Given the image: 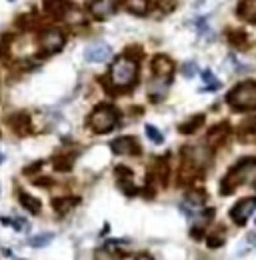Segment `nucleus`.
Returning a JSON list of instances; mask_svg holds the SVG:
<instances>
[{
  "mask_svg": "<svg viewBox=\"0 0 256 260\" xmlns=\"http://www.w3.org/2000/svg\"><path fill=\"white\" fill-rule=\"evenodd\" d=\"M202 80H204V82L208 84V86H206L204 90H210V92L218 90L220 86H222V84H220V80H216L214 76H212V72H210V70H204V72H202Z\"/></svg>",
  "mask_w": 256,
  "mask_h": 260,
  "instance_id": "obj_23",
  "label": "nucleus"
},
{
  "mask_svg": "<svg viewBox=\"0 0 256 260\" xmlns=\"http://www.w3.org/2000/svg\"><path fill=\"white\" fill-rule=\"evenodd\" d=\"M226 102L238 112L244 110H256V82L246 80L236 84L234 88L228 92Z\"/></svg>",
  "mask_w": 256,
  "mask_h": 260,
  "instance_id": "obj_2",
  "label": "nucleus"
},
{
  "mask_svg": "<svg viewBox=\"0 0 256 260\" xmlns=\"http://www.w3.org/2000/svg\"><path fill=\"white\" fill-rule=\"evenodd\" d=\"M146 134H148V138H150L154 144H162V142H164L162 132H160L156 126H152V124H146Z\"/></svg>",
  "mask_w": 256,
  "mask_h": 260,
  "instance_id": "obj_25",
  "label": "nucleus"
},
{
  "mask_svg": "<svg viewBox=\"0 0 256 260\" xmlns=\"http://www.w3.org/2000/svg\"><path fill=\"white\" fill-rule=\"evenodd\" d=\"M112 150H114L116 154H138L140 152V146H138V142L134 138L122 136V138H116L112 142Z\"/></svg>",
  "mask_w": 256,
  "mask_h": 260,
  "instance_id": "obj_10",
  "label": "nucleus"
},
{
  "mask_svg": "<svg viewBox=\"0 0 256 260\" xmlns=\"http://www.w3.org/2000/svg\"><path fill=\"white\" fill-rule=\"evenodd\" d=\"M228 42L234 46V48H238V50H246L250 46V42H248V34L244 30H230L228 32Z\"/></svg>",
  "mask_w": 256,
  "mask_h": 260,
  "instance_id": "obj_14",
  "label": "nucleus"
},
{
  "mask_svg": "<svg viewBox=\"0 0 256 260\" xmlns=\"http://www.w3.org/2000/svg\"><path fill=\"white\" fill-rule=\"evenodd\" d=\"M120 188L124 190V194H130V196H132V194H136L138 192V188L130 182V180H120Z\"/></svg>",
  "mask_w": 256,
  "mask_h": 260,
  "instance_id": "obj_28",
  "label": "nucleus"
},
{
  "mask_svg": "<svg viewBox=\"0 0 256 260\" xmlns=\"http://www.w3.org/2000/svg\"><path fill=\"white\" fill-rule=\"evenodd\" d=\"M38 184H40V186H50V184H52V180H50V178H40V180H38Z\"/></svg>",
  "mask_w": 256,
  "mask_h": 260,
  "instance_id": "obj_32",
  "label": "nucleus"
},
{
  "mask_svg": "<svg viewBox=\"0 0 256 260\" xmlns=\"http://www.w3.org/2000/svg\"><path fill=\"white\" fill-rule=\"evenodd\" d=\"M10 126H12V130H16V132H18L20 136H28V134H30V118L24 116V114L12 116Z\"/></svg>",
  "mask_w": 256,
  "mask_h": 260,
  "instance_id": "obj_15",
  "label": "nucleus"
},
{
  "mask_svg": "<svg viewBox=\"0 0 256 260\" xmlns=\"http://www.w3.org/2000/svg\"><path fill=\"white\" fill-rule=\"evenodd\" d=\"M78 202H80V198H76V196H70V198H54V200H52V208H54L58 214H64V212L72 210Z\"/></svg>",
  "mask_w": 256,
  "mask_h": 260,
  "instance_id": "obj_18",
  "label": "nucleus"
},
{
  "mask_svg": "<svg viewBox=\"0 0 256 260\" xmlns=\"http://www.w3.org/2000/svg\"><path fill=\"white\" fill-rule=\"evenodd\" d=\"M236 12H238L240 18L256 24V0H240Z\"/></svg>",
  "mask_w": 256,
  "mask_h": 260,
  "instance_id": "obj_13",
  "label": "nucleus"
},
{
  "mask_svg": "<svg viewBox=\"0 0 256 260\" xmlns=\"http://www.w3.org/2000/svg\"><path fill=\"white\" fill-rule=\"evenodd\" d=\"M248 180H256V158H244L234 166L228 174L224 176L222 184H220V192L222 194H232L238 188V184L248 182Z\"/></svg>",
  "mask_w": 256,
  "mask_h": 260,
  "instance_id": "obj_1",
  "label": "nucleus"
},
{
  "mask_svg": "<svg viewBox=\"0 0 256 260\" xmlns=\"http://www.w3.org/2000/svg\"><path fill=\"white\" fill-rule=\"evenodd\" d=\"M224 240H226V232H224V228L220 226L218 230H214L212 234H208L206 244H208V248H220V246L224 244Z\"/></svg>",
  "mask_w": 256,
  "mask_h": 260,
  "instance_id": "obj_19",
  "label": "nucleus"
},
{
  "mask_svg": "<svg viewBox=\"0 0 256 260\" xmlns=\"http://www.w3.org/2000/svg\"><path fill=\"white\" fill-rule=\"evenodd\" d=\"M254 206H256V198H242L234 204L230 208V218L234 220V224H238V226L246 224L250 214L254 212Z\"/></svg>",
  "mask_w": 256,
  "mask_h": 260,
  "instance_id": "obj_5",
  "label": "nucleus"
},
{
  "mask_svg": "<svg viewBox=\"0 0 256 260\" xmlns=\"http://www.w3.org/2000/svg\"><path fill=\"white\" fill-rule=\"evenodd\" d=\"M54 238V234H48V232H44V234H36V236H32L30 238V246H34V248H42V246H46L50 240Z\"/></svg>",
  "mask_w": 256,
  "mask_h": 260,
  "instance_id": "obj_22",
  "label": "nucleus"
},
{
  "mask_svg": "<svg viewBox=\"0 0 256 260\" xmlns=\"http://www.w3.org/2000/svg\"><path fill=\"white\" fill-rule=\"evenodd\" d=\"M40 46H42V50L48 52V54L50 52H58L64 46V34L60 30H56V28L46 30L44 34H42V38H40Z\"/></svg>",
  "mask_w": 256,
  "mask_h": 260,
  "instance_id": "obj_7",
  "label": "nucleus"
},
{
  "mask_svg": "<svg viewBox=\"0 0 256 260\" xmlns=\"http://www.w3.org/2000/svg\"><path fill=\"white\" fill-rule=\"evenodd\" d=\"M190 236L194 238V240H200V238H204V228L202 226H194L190 230Z\"/></svg>",
  "mask_w": 256,
  "mask_h": 260,
  "instance_id": "obj_30",
  "label": "nucleus"
},
{
  "mask_svg": "<svg viewBox=\"0 0 256 260\" xmlns=\"http://www.w3.org/2000/svg\"><path fill=\"white\" fill-rule=\"evenodd\" d=\"M182 74L186 76V78H192L196 74V62H186L184 66H182Z\"/></svg>",
  "mask_w": 256,
  "mask_h": 260,
  "instance_id": "obj_27",
  "label": "nucleus"
},
{
  "mask_svg": "<svg viewBox=\"0 0 256 260\" xmlns=\"http://www.w3.org/2000/svg\"><path fill=\"white\" fill-rule=\"evenodd\" d=\"M202 124H204V116L202 114H196V116H192L188 122H182L178 126V130H180V134H194Z\"/></svg>",
  "mask_w": 256,
  "mask_h": 260,
  "instance_id": "obj_16",
  "label": "nucleus"
},
{
  "mask_svg": "<svg viewBox=\"0 0 256 260\" xmlns=\"http://www.w3.org/2000/svg\"><path fill=\"white\" fill-rule=\"evenodd\" d=\"M204 198H206L204 190H190V192H186V196H184V204L190 206L192 210H196L198 206L204 204Z\"/></svg>",
  "mask_w": 256,
  "mask_h": 260,
  "instance_id": "obj_17",
  "label": "nucleus"
},
{
  "mask_svg": "<svg viewBox=\"0 0 256 260\" xmlns=\"http://www.w3.org/2000/svg\"><path fill=\"white\" fill-rule=\"evenodd\" d=\"M112 54V48L102 40H94L84 48V60L86 62H106Z\"/></svg>",
  "mask_w": 256,
  "mask_h": 260,
  "instance_id": "obj_6",
  "label": "nucleus"
},
{
  "mask_svg": "<svg viewBox=\"0 0 256 260\" xmlns=\"http://www.w3.org/2000/svg\"><path fill=\"white\" fill-rule=\"evenodd\" d=\"M90 10H92V14H94L98 20L108 18V16L114 12L112 0H94V2L90 4Z\"/></svg>",
  "mask_w": 256,
  "mask_h": 260,
  "instance_id": "obj_12",
  "label": "nucleus"
},
{
  "mask_svg": "<svg viewBox=\"0 0 256 260\" xmlns=\"http://www.w3.org/2000/svg\"><path fill=\"white\" fill-rule=\"evenodd\" d=\"M44 8H46V12L50 16L60 18V16H64L68 12L70 2H68V0H44Z\"/></svg>",
  "mask_w": 256,
  "mask_h": 260,
  "instance_id": "obj_11",
  "label": "nucleus"
},
{
  "mask_svg": "<svg viewBox=\"0 0 256 260\" xmlns=\"http://www.w3.org/2000/svg\"><path fill=\"white\" fill-rule=\"evenodd\" d=\"M152 70H154V78H162V80H168L172 78V72H174V64L168 56L164 54H158L154 56L152 60Z\"/></svg>",
  "mask_w": 256,
  "mask_h": 260,
  "instance_id": "obj_8",
  "label": "nucleus"
},
{
  "mask_svg": "<svg viewBox=\"0 0 256 260\" xmlns=\"http://www.w3.org/2000/svg\"><path fill=\"white\" fill-rule=\"evenodd\" d=\"M124 6L132 14H144L148 8V0H124Z\"/></svg>",
  "mask_w": 256,
  "mask_h": 260,
  "instance_id": "obj_21",
  "label": "nucleus"
},
{
  "mask_svg": "<svg viewBox=\"0 0 256 260\" xmlns=\"http://www.w3.org/2000/svg\"><path fill=\"white\" fill-rule=\"evenodd\" d=\"M12 224H14V228H16V230H18V228H24V226H26V222H24L22 218H18V220H14Z\"/></svg>",
  "mask_w": 256,
  "mask_h": 260,
  "instance_id": "obj_31",
  "label": "nucleus"
},
{
  "mask_svg": "<svg viewBox=\"0 0 256 260\" xmlns=\"http://www.w3.org/2000/svg\"><path fill=\"white\" fill-rule=\"evenodd\" d=\"M72 162H74V154L72 156H56L54 158V168L56 170H70L72 168Z\"/></svg>",
  "mask_w": 256,
  "mask_h": 260,
  "instance_id": "obj_24",
  "label": "nucleus"
},
{
  "mask_svg": "<svg viewBox=\"0 0 256 260\" xmlns=\"http://www.w3.org/2000/svg\"><path fill=\"white\" fill-rule=\"evenodd\" d=\"M116 120H118L116 110L110 106H100L90 114V126L98 134H104V132H108V130H112L116 126Z\"/></svg>",
  "mask_w": 256,
  "mask_h": 260,
  "instance_id": "obj_4",
  "label": "nucleus"
},
{
  "mask_svg": "<svg viewBox=\"0 0 256 260\" xmlns=\"http://www.w3.org/2000/svg\"><path fill=\"white\" fill-rule=\"evenodd\" d=\"M112 82L116 86H128L136 80V62L128 56L116 58V62L112 64Z\"/></svg>",
  "mask_w": 256,
  "mask_h": 260,
  "instance_id": "obj_3",
  "label": "nucleus"
},
{
  "mask_svg": "<svg viewBox=\"0 0 256 260\" xmlns=\"http://www.w3.org/2000/svg\"><path fill=\"white\" fill-rule=\"evenodd\" d=\"M136 260H152V258L148 256V254H138V256H136Z\"/></svg>",
  "mask_w": 256,
  "mask_h": 260,
  "instance_id": "obj_33",
  "label": "nucleus"
},
{
  "mask_svg": "<svg viewBox=\"0 0 256 260\" xmlns=\"http://www.w3.org/2000/svg\"><path fill=\"white\" fill-rule=\"evenodd\" d=\"M238 130H240V134H244V132H248V134H256V116L244 120V122L240 124Z\"/></svg>",
  "mask_w": 256,
  "mask_h": 260,
  "instance_id": "obj_26",
  "label": "nucleus"
},
{
  "mask_svg": "<svg viewBox=\"0 0 256 260\" xmlns=\"http://www.w3.org/2000/svg\"><path fill=\"white\" fill-rule=\"evenodd\" d=\"M230 134H232L230 124H228V122H220V124H216L214 128H210V132H208V144H210L212 148H218V146H222V144L228 140Z\"/></svg>",
  "mask_w": 256,
  "mask_h": 260,
  "instance_id": "obj_9",
  "label": "nucleus"
},
{
  "mask_svg": "<svg viewBox=\"0 0 256 260\" xmlns=\"http://www.w3.org/2000/svg\"><path fill=\"white\" fill-rule=\"evenodd\" d=\"M2 160H4V156H2V154H0V162H2Z\"/></svg>",
  "mask_w": 256,
  "mask_h": 260,
  "instance_id": "obj_34",
  "label": "nucleus"
},
{
  "mask_svg": "<svg viewBox=\"0 0 256 260\" xmlns=\"http://www.w3.org/2000/svg\"><path fill=\"white\" fill-rule=\"evenodd\" d=\"M96 260H116V256L108 248H102V250L96 252Z\"/></svg>",
  "mask_w": 256,
  "mask_h": 260,
  "instance_id": "obj_29",
  "label": "nucleus"
},
{
  "mask_svg": "<svg viewBox=\"0 0 256 260\" xmlns=\"http://www.w3.org/2000/svg\"><path fill=\"white\" fill-rule=\"evenodd\" d=\"M18 196H20V204H22L28 212H32V214H38V212H40V208H42V206H40V202H38L36 198L28 196V194H24L22 190L18 192Z\"/></svg>",
  "mask_w": 256,
  "mask_h": 260,
  "instance_id": "obj_20",
  "label": "nucleus"
}]
</instances>
